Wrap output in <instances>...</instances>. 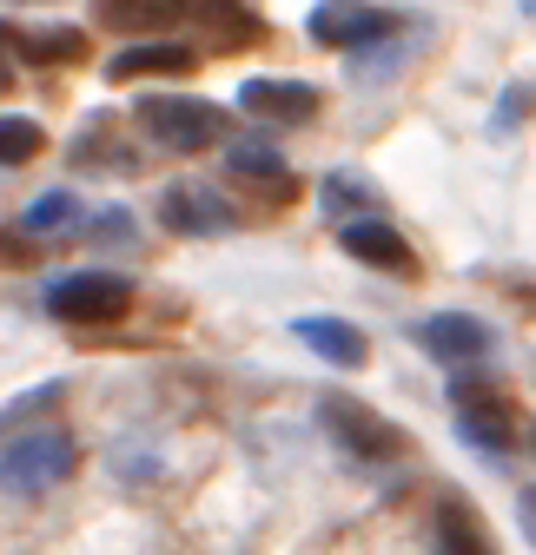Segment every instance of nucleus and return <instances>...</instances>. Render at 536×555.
<instances>
[{
    "label": "nucleus",
    "mask_w": 536,
    "mask_h": 555,
    "mask_svg": "<svg viewBox=\"0 0 536 555\" xmlns=\"http://www.w3.org/2000/svg\"><path fill=\"white\" fill-rule=\"evenodd\" d=\"M74 219H80V198H74V192H40L27 212H21V232L40 238V232H66Z\"/></svg>",
    "instance_id": "dca6fc26"
},
{
    "label": "nucleus",
    "mask_w": 536,
    "mask_h": 555,
    "mask_svg": "<svg viewBox=\"0 0 536 555\" xmlns=\"http://www.w3.org/2000/svg\"><path fill=\"white\" fill-rule=\"evenodd\" d=\"M34 153H40V126L8 113V119H0V166H27Z\"/></svg>",
    "instance_id": "a211bd4d"
},
{
    "label": "nucleus",
    "mask_w": 536,
    "mask_h": 555,
    "mask_svg": "<svg viewBox=\"0 0 536 555\" xmlns=\"http://www.w3.org/2000/svg\"><path fill=\"white\" fill-rule=\"evenodd\" d=\"M226 172H232L239 185H252V192H265V198H272V205H285V198H298V179L285 172V159H279L272 146H252V139H245V146H232V153H226Z\"/></svg>",
    "instance_id": "9b49d317"
},
{
    "label": "nucleus",
    "mask_w": 536,
    "mask_h": 555,
    "mask_svg": "<svg viewBox=\"0 0 536 555\" xmlns=\"http://www.w3.org/2000/svg\"><path fill=\"white\" fill-rule=\"evenodd\" d=\"M27 47V60H80L87 53V34H74V27H60V34H34V40H21Z\"/></svg>",
    "instance_id": "6ab92c4d"
},
{
    "label": "nucleus",
    "mask_w": 536,
    "mask_h": 555,
    "mask_svg": "<svg viewBox=\"0 0 536 555\" xmlns=\"http://www.w3.org/2000/svg\"><path fill=\"white\" fill-rule=\"evenodd\" d=\"M384 34H391V14H384V8H365V0H324V8L311 14V40H318V47L358 53V47H371V40H384Z\"/></svg>",
    "instance_id": "0eeeda50"
},
{
    "label": "nucleus",
    "mask_w": 536,
    "mask_h": 555,
    "mask_svg": "<svg viewBox=\"0 0 536 555\" xmlns=\"http://www.w3.org/2000/svg\"><path fill=\"white\" fill-rule=\"evenodd\" d=\"M27 8H40V0H27Z\"/></svg>",
    "instance_id": "b1692460"
},
{
    "label": "nucleus",
    "mask_w": 536,
    "mask_h": 555,
    "mask_svg": "<svg viewBox=\"0 0 536 555\" xmlns=\"http://www.w3.org/2000/svg\"><path fill=\"white\" fill-rule=\"evenodd\" d=\"M418 344L444 364H477V358H490V324L463 318V311H437L418 324Z\"/></svg>",
    "instance_id": "6e6552de"
},
{
    "label": "nucleus",
    "mask_w": 536,
    "mask_h": 555,
    "mask_svg": "<svg viewBox=\"0 0 536 555\" xmlns=\"http://www.w3.org/2000/svg\"><path fill=\"white\" fill-rule=\"evenodd\" d=\"M140 126L153 146L166 153H199L219 139V106L213 100H173V93H146L140 100Z\"/></svg>",
    "instance_id": "7ed1b4c3"
},
{
    "label": "nucleus",
    "mask_w": 536,
    "mask_h": 555,
    "mask_svg": "<svg viewBox=\"0 0 536 555\" xmlns=\"http://www.w3.org/2000/svg\"><path fill=\"white\" fill-rule=\"evenodd\" d=\"M339 245H345L352 258H365V264H384V271H405V264H411L405 232L384 225V219H352V225H339Z\"/></svg>",
    "instance_id": "ddd939ff"
},
{
    "label": "nucleus",
    "mask_w": 536,
    "mask_h": 555,
    "mask_svg": "<svg viewBox=\"0 0 536 555\" xmlns=\"http://www.w3.org/2000/svg\"><path fill=\"white\" fill-rule=\"evenodd\" d=\"M529 106H536V93H529V87L503 93V106H497V132H503V126H516V113H529Z\"/></svg>",
    "instance_id": "aec40b11"
},
{
    "label": "nucleus",
    "mask_w": 536,
    "mask_h": 555,
    "mask_svg": "<svg viewBox=\"0 0 536 555\" xmlns=\"http://www.w3.org/2000/svg\"><path fill=\"white\" fill-rule=\"evenodd\" d=\"M159 219L173 232H186V238H226V232H239V212L213 185H173L166 205H159Z\"/></svg>",
    "instance_id": "423d86ee"
},
{
    "label": "nucleus",
    "mask_w": 536,
    "mask_h": 555,
    "mask_svg": "<svg viewBox=\"0 0 536 555\" xmlns=\"http://www.w3.org/2000/svg\"><path fill=\"white\" fill-rule=\"evenodd\" d=\"M523 8H529V14H536V0H523Z\"/></svg>",
    "instance_id": "5701e85b"
},
{
    "label": "nucleus",
    "mask_w": 536,
    "mask_h": 555,
    "mask_svg": "<svg viewBox=\"0 0 536 555\" xmlns=\"http://www.w3.org/2000/svg\"><path fill=\"white\" fill-rule=\"evenodd\" d=\"M318 424L339 437V450H352L365 463H391L397 450H405L397 424H384L371 403H352V397H318Z\"/></svg>",
    "instance_id": "20e7f679"
},
{
    "label": "nucleus",
    "mask_w": 536,
    "mask_h": 555,
    "mask_svg": "<svg viewBox=\"0 0 536 555\" xmlns=\"http://www.w3.org/2000/svg\"><path fill=\"white\" fill-rule=\"evenodd\" d=\"M47 311L60 324H119L132 311V285L119 271H66L47 285Z\"/></svg>",
    "instance_id": "f03ea898"
},
{
    "label": "nucleus",
    "mask_w": 536,
    "mask_h": 555,
    "mask_svg": "<svg viewBox=\"0 0 536 555\" xmlns=\"http://www.w3.org/2000/svg\"><path fill=\"white\" fill-rule=\"evenodd\" d=\"M8 87H14V74H8V66H0V93H8Z\"/></svg>",
    "instance_id": "4be33fe9"
},
{
    "label": "nucleus",
    "mask_w": 536,
    "mask_h": 555,
    "mask_svg": "<svg viewBox=\"0 0 536 555\" xmlns=\"http://www.w3.org/2000/svg\"><path fill=\"white\" fill-rule=\"evenodd\" d=\"M292 331L305 337V351H318L324 364H339V371L365 364V331H352L345 318H298Z\"/></svg>",
    "instance_id": "4468645a"
},
{
    "label": "nucleus",
    "mask_w": 536,
    "mask_h": 555,
    "mask_svg": "<svg viewBox=\"0 0 536 555\" xmlns=\"http://www.w3.org/2000/svg\"><path fill=\"white\" fill-rule=\"evenodd\" d=\"M318 198H324V212H331V219H345V225H352V219H358V205H371V185L352 179V172H331Z\"/></svg>",
    "instance_id": "f3484780"
},
{
    "label": "nucleus",
    "mask_w": 536,
    "mask_h": 555,
    "mask_svg": "<svg viewBox=\"0 0 536 555\" xmlns=\"http://www.w3.org/2000/svg\"><path fill=\"white\" fill-rule=\"evenodd\" d=\"M74 476V437L66 430H21L0 450V490L8 496H40Z\"/></svg>",
    "instance_id": "f257e3e1"
},
{
    "label": "nucleus",
    "mask_w": 536,
    "mask_h": 555,
    "mask_svg": "<svg viewBox=\"0 0 536 555\" xmlns=\"http://www.w3.org/2000/svg\"><path fill=\"white\" fill-rule=\"evenodd\" d=\"M239 106L252 119H272V126H305L318 113V87H305V80H245Z\"/></svg>",
    "instance_id": "1a4fd4ad"
},
{
    "label": "nucleus",
    "mask_w": 536,
    "mask_h": 555,
    "mask_svg": "<svg viewBox=\"0 0 536 555\" xmlns=\"http://www.w3.org/2000/svg\"><path fill=\"white\" fill-rule=\"evenodd\" d=\"M437 535H444V555H497L490 548V529L477 522V509H463V503H444L437 509Z\"/></svg>",
    "instance_id": "2eb2a0df"
},
{
    "label": "nucleus",
    "mask_w": 536,
    "mask_h": 555,
    "mask_svg": "<svg viewBox=\"0 0 536 555\" xmlns=\"http://www.w3.org/2000/svg\"><path fill=\"white\" fill-rule=\"evenodd\" d=\"M450 410H457V430L471 437L484 456H503V450L516 443V416H510V403H503L484 377H457V384H450Z\"/></svg>",
    "instance_id": "39448f33"
},
{
    "label": "nucleus",
    "mask_w": 536,
    "mask_h": 555,
    "mask_svg": "<svg viewBox=\"0 0 536 555\" xmlns=\"http://www.w3.org/2000/svg\"><path fill=\"white\" fill-rule=\"evenodd\" d=\"M192 47L179 40H140V47H126L106 60V80H166V74H192Z\"/></svg>",
    "instance_id": "9d476101"
},
{
    "label": "nucleus",
    "mask_w": 536,
    "mask_h": 555,
    "mask_svg": "<svg viewBox=\"0 0 536 555\" xmlns=\"http://www.w3.org/2000/svg\"><path fill=\"white\" fill-rule=\"evenodd\" d=\"M523 522H529V535H536V490H523Z\"/></svg>",
    "instance_id": "412c9836"
},
{
    "label": "nucleus",
    "mask_w": 536,
    "mask_h": 555,
    "mask_svg": "<svg viewBox=\"0 0 536 555\" xmlns=\"http://www.w3.org/2000/svg\"><path fill=\"white\" fill-rule=\"evenodd\" d=\"M206 0H93V14L106 27H126V34H146V27H173V21H199Z\"/></svg>",
    "instance_id": "f8f14e48"
}]
</instances>
